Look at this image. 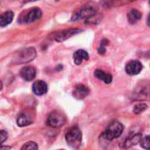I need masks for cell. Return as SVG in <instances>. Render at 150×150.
<instances>
[{
  "mask_svg": "<svg viewBox=\"0 0 150 150\" xmlns=\"http://www.w3.org/2000/svg\"><path fill=\"white\" fill-rule=\"evenodd\" d=\"M65 139L69 146L76 149L82 143V132L77 127H74L67 132Z\"/></svg>",
  "mask_w": 150,
  "mask_h": 150,
  "instance_id": "7a4b0ae2",
  "label": "cell"
},
{
  "mask_svg": "<svg viewBox=\"0 0 150 150\" xmlns=\"http://www.w3.org/2000/svg\"><path fill=\"white\" fill-rule=\"evenodd\" d=\"M7 136L8 135H7V133L5 131H4V130H1L0 131V145L3 144L6 141Z\"/></svg>",
  "mask_w": 150,
  "mask_h": 150,
  "instance_id": "7402d4cb",
  "label": "cell"
},
{
  "mask_svg": "<svg viewBox=\"0 0 150 150\" xmlns=\"http://www.w3.org/2000/svg\"><path fill=\"white\" fill-rule=\"evenodd\" d=\"M65 122H66L65 115L59 111H54L51 112L47 120V126L53 128H59L62 127L65 124Z\"/></svg>",
  "mask_w": 150,
  "mask_h": 150,
  "instance_id": "3957f363",
  "label": "cell"
},
{
  "mask_svg": "<svg viewBox=\"0 0 150 150\" xmlns=\"http://www.w3.org/2000/svg\"><path fill=\"white\" fill-rule=\"evenodd\" d=\"M89 93H90V91L88 87L83 84H78L73 90V96L76 99H79V100L85 98L89 95Z\"/></svg>",
  "mask_w": 150,
  "mask_h": 150,
  "instance_id": "30bf717a",
  "label": "cell"
},
{
  "mask_svg": "<svg viewBox=\"0 0 150 150\" xmlns=\"http://www.w3.org/2000/svg\"><path fill=\"white\" fill-rule=\"evenodd\" d=\"M14 14L12 11H6L0 15V26L4 27L11 23Z\"/></svg>",
  "mask_w": 150,
  "mask_h": 150,
  "instance_id": "e0dca14e",
  "label": "cell"
},
{
  "mask_svg": "<svg viewBox=\"0 0 150 150\" xmlns=\"http://www.w3.org/2000/svg\"><path fill=\"white\" fill-rule=\"evenodd\" d=\"M142 18V13L136 9H131L127 13V20L130 24L134 25Z\"/></svg>",
  "mask_w": 150,
  "mask_h": 150,
  "instance_id": "9a60e30c",
  "label": "cell"
},
{
  "mask_svg": "<svg viewBox=\"0 0 150 150\" xmlns=\"http://www.w3.org/2000/svg\"><path fill=\"white\" fill-rule=\"evenodd\" d=\"M36 56V51L33 47H28L21 52H19L17 54V57L15 58V63L20 64V63H25L28 62L30 61H33Z\"/></svg>",
  "mask_w": 150,
  "mask_h": 150,
  "instance_id": "5b68a950",
  "label": "cell"
},
{
  "mask_svg": "<svg viewBox=\"0 0 150 150\" xmlns=\"http://www.w3.org/2000/svg\"><path fill=\"white\" fill-rule=\"evenodd\" d=\"M11 149V147H4V146H3V147H0V149Z\"/></svg>",
  "mask_w": 150,
  "mask_h": 150,
  "instance_id": "603a6c76",
  "label": "cell"
},
{
  "mask_svg": "<svg viewBox=\"0 0 150 150\" xmlns=\"http://www.w3.org/2000/svg\"><path fill=\"white\" fill-rule=\"evenodd\" d=\"M94 75H95V76H96L98 79L103 81L105 83H110L112 81V75H111V74H108V73H106V72H105V71H103V70H101V69H97V70H95Z\"/></svg>",
  "mask_w": 150,
  "mask_h": 150,
  "instance_id": "2e32d148",
  "label": "cell"
},
{
  "mask_svg": "<svg viewBox=\"0 0 150 150\" xmlns=\"http://www.w3.org/2000/svg\"><path fill=\"white\" fill-rule=\"evenodd\" d=\"M20 76L27 82L32 81L36 76V69L31 66L24 67L20 70Z\"/></svg>",
  "mask_w": 150,
  "mask_h": 150,
  "instance_id": "8fae6325",
  "label": "cell"
},
{
  "mask_svg": "<svg viewBox=\"0 0 150 150\" xmlns=\"http://www.w3.org/2000/svg\"><path fill=\"white\" fill-rule=\"evenodd\" d=\"M106 44H108V41L106 40H103V41L101 42L100 44V47L98 48V53L100 54H104L105 53V47H106Z\"/></svg>",
  "mask_w": 150,
  "mask_h": 150,
  "instance_id": "44dd1931",
  "label": "cell"
},
{
  "mask_svg": "<svg viewBox=\"0 0 150 150\" xmlns=\"http://www.w3.org/2000/svg\"><path fill=\"white\" fill-rule=\"evenodd\" d=\"M34 120V114L30 111H25L18 114L17 118V124L18 127H27Z\"/></svg>",
  "mask_w": 150,
  "mask_h": 150,
  "instance_id": "52a82bcc",
  "label": "cell"
},
{
  "mask_svg": "<svg viewBox=\"0 0 150 150\" xmlns=\"http://www.w3.org/2000/svg\"><path fill=\"white\" fill-rule=\"evenodd\" d=\"M142 68H143V66L139 61L134 60V61L129 62L126 65V72L128 75L135 76V75H138L142 70Z\"/></svg>",
  "mask_w": 150,
  "mask_h": 150,
  "instance_id": "9c48e42d",
  "label": "cell"
},
{
  "mask_svg": "<svg viewBox=\"0 0 150 150\" xmlns=\"http://www.w3.org/2000/svg\"><path fill=\"white\" fill-rule=\"evenodd\" d=\"M142 139V134H131L129 135L126 141L123 142V144L121 145V147L123 149H129L136 144H138L140 142Z\"/></svg>",
  "mask_w": 150,
  "mask_h": 150,
  "instance_id": "7c38bea8",
  "label": "cell"
},
{
  "mask_svg": "<svg viewBox=\"0 0 150 150\" xmlns=\"http://www.w3.org/2000/svg\"><path fill=\"white\" fill-rule=\"evenodd\" d=\"M147 108H148V105L145 103H139V104L134 105V114H140V113L143 112L144 111H146Z\"/></svg>",
  "mask_w": 150,
  "mask_h": 150,
  "instance_id": "ac0fdd59",
  "label": "cell"
},
{
  "mask_svg": "<svg viewBox=\"0 0 150 150\" xmlns=\"http://www.w3.org/2000/svg\"><path fill=\"white\" fill-rule=\"evenodd\" d=\"M90 58L88 53L85 51V50H83V49H79L77 51L75 52L74 55H73V59H74V62L76 65H80L82 64V62L83 61H88Z\"/></svg>",
  "mask_w": 150,
  "mask_h": 150,
  "instance_id": "5bb4252c",
  "label": "cell"
},
{
  "mask_svg": "<svg viewBox=\"0 0 150 150\" xmlns=\"http://www.w3.org/2000/svg\"><path fill=\"white\" fill-rule=\"evenodd\" d=\"M42 16V11L40 8H33L31 9L24 17L23 22L26 24H30L33 22H35L36 20L40 19Z\"/></svg>",
  "mask_w": 150,
  "mask_h": 150,
  "instance_id": "ba28073f",
  "label": "cell"
},
{
  "mask_svg": "<svg viewBox=\"0 0 150 150\" xmlns=\"http://www.w3.org/2000/svg\"><path fill=\"white\" fill-rule=\"evenodd\" d=\"M124 131V126L119 121L112 122L105 131L103 133L102 136L107 141H112L114 139L119 138Z\"/></svg>",
  "mask_w": 150,
  "mask_h": 150,
  "instance_id": "6da1fadb",
  "label": "cell"
},
{
  "mask_svg": "<svg viewBox=\"0 0 150 150\" xmlns=\"http://www.w3.org/2000/svg\"><path fill=\"white\" fill-rule=\"evenodd\" d=\"M2 88H3V84H2V82H1V80H0V91L2 90Z\"/></svg>",
  "mask_w": 150,
  "mask_h": 150,
  "instance_id": "cb8c5ba5",
  "label": "cell"
},
{
  "mask_svg": "<svg viewBox=\"0 0 150 150\" xmlns=\"http://www.w3.org/2000/svg\"><path fill=\"white\" fill-rule=\"evenodd\" d=\"M97 12V10L94 6L91 5H87L80 10H78L77 11H76L71 18V21H77L80 19H83V18H90L92 16H95Z\"/></svg>",
  "mask_w": 150,
  "mask_h": 150,
  "instance_id": "277c9868",
  "label": "cell"
},
{
  "mask_svg": "<svg viewBox=\"0 0 150 150\" xmlns=\"http://www.w3.org/2000/svg\"><path fill=\"white\" fill-rule=\"evenodd\" d=\"M38 145H37V143L36 142H27V143H25L21 149H33V150H35V149H38Z\"/></svg>",
  "mask_w": 150,
  "mask_h": 150,
  "instance_id": "ffe728a7",
  "label": "cell"
},
{
  "mask_svg": "<svg viewBox=\"0 0 150 150\" xmlns=\"http://www.w3.org/2000/svg\"><path fill=\"white\" fill-rule=\"evenodd\" d=\"M33 91L37 96H42L47 91V84L44 81H36L33 84Z\"/></svg>",
  "mask_w": 150,
  "mask_h": 150,
  "instance_id": "4fadbf2b",
  "label": "cell"
},
{
  "mask_svg": "<svg viewBox=\"0 0 150 150\" xmlns=\"http://www.w3.org/2000/svg\"><path fill=\"white\" fill-rule=\"evenodd\" d=\"M141 146L142 148L145 149L149 150L150 149V136L149 135H146L145 137L142 138L140 141Z\"/></svg>",
  "mask_w": 150,
  "mask_h": 150,
  "instance_id": "d6986e66",
  "label": "cell"
},
{
  "mask_svg": "<svg viewBox=\"0 0 150 150\" xmlns=\"http://www.w3.org/2000/svg\"><path fill=\"white\" fill-rule=\"evenodd\" d=\"M80 32H81L80 29H69V30H63V31H57L50 34V39L57 42H62Z\"/></svg>",
  "mask_w": 150,
  "mask_h": 150,
  "instance_id": "8992f818",
  "label": "cell"
}]
</instances>
